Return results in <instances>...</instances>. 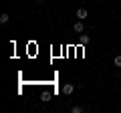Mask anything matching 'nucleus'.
Here are the masks:
<instances>
[{
    "instance_id": "2",
    "label": "nucleus",
    "mask_w": 121,
    "mask_h": 113,
    "mask_svg": "<svg viewBox=\"0 0 121 113\" xmlns=\"http://www.w3.org/2000/svg\"><path fill=\"white\" fill-rule=\"evenodd\" d=\"M89 16V12H87V8H77V20H83V18Z\"/></svg>"
},
{
    "instance_id": "7",
    "label": "nucleus",
    "mask_w": 121,
    "mask_h": 113,
    "mask_svg": "<svg viewBox=\"0 0 121 113\" xmlns=\"http://www.w3.org/2000/svg\"><path fill=\"white\" fill-rule=\"evenodd\" d=\"M113 63H115V67H121V55H117V56H115V61H113Z\"/></svg>"
},
{
    "instance_id": "3",
    "label": "nucleus",
    "mask_w": 121,
    "mask_h": 113,
    "mask_svg": "<svg viewBox=\"0 0 121 113\" xmlns=\"http://www.w3.org/2000/svg\"><path fill=\"white\" fill-rule=\"evenodd\" d=\"M73 91H75V85H71V83H67V85H63V93H65V95H71Z\"/></svg>"
},
{
    "instance_id": "4",
    "label": "nucleus",
    "mask_w": 121,
    "mask_h": 113,
    "mask_svg": "<svg viewBox=\"0 0 121 113\" xmlns=\"http://www.w3.org/2000/svg\"><path fill=\"white\" fill-rule=\"evenodd\" d=\"M79 43H81V44H89V43H91V36H87V35H81Z\"/></svg>"
},
{
    "instance_id": "5",
    "label": "nucleus",
    "mask_w": 121,
    "mask_h": 113,
    "mask_svg": "<svg viewBox=\"0 0 121 113\" xmlns=\"http://www.w3.org/2000/svg\"><path fill=\"white\" fill-rule=\"evenodd\" d=\"M8 20H10V16H8L6 12H4V14H0V22H2V24H6Z\"/></svg>"
},
{
    "instance_id": "1",
    "label": "nucleus",
    "mask_w": 121,
    "mask_h": 113,
    "mask_svg": "<svg viewBox=\"0 0 121 113\" xmlns=\"http://www.w3.org/2000/svg\"><path fill=\"white\" fill-rule=\"evenodd\" d=\"M73 30L77 32V35H81V32L85 30V24H83V20H77V22H75V24H73Z\"/></svg>"
},
{
    "instance_id": "6",
    "label": "nucleus",
    "mask_w": 121,
    "mask_h": 113,
    "mask_svg": "<svg viewBox=\"0 0 121 113\" xmlns=\"http://www.w3.org/2000/svg\"><path fill=\"white\" fill-rule=\"evenodd\" d=\"M71 111H73V113H81L83 107H81V105H73V107H71Z\"/></svg>"
}]
</instances>
